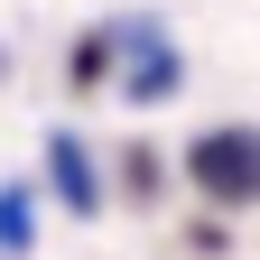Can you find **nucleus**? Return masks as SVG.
I'll return each mask as SVG.
<instances>
[{"label":"nucleus","instance_id":"1","mask_svg":"<svg viewBox=\"0 0 260 260\" xmlns=\"http://www.w3.org/2000/svg\"><path fill=\"white\" fill-rule=\"evenodd\" d=\"M186 177L214 195V205H260V130L251 121H223L186 149Z\"/></svg>","mask_w":260,"mask_h":260},{"label":"nucleus","instance_id":"2","mask_svg":"<svg viewBox=\"0 0 260 260\" xmlns=\"http://www.w3.org/2000/svg\"><path fill=\"white\" fill-rule=\"evenodd\" d=\"M112 38H121V56H130L121 93H130V103H168V93H177V75H186V65H177V47H168V28H158V19H121Z\"/></svg>","mask_w":260,"mask_h":260},{"label":"nucleus","instance_id":"3","mask_svg":"<svg viewBox=\"0 0 260 260\" xmlns=\"http://www.w3.org/2000/svg\"><path fill=\"white\" fill-rule=\"evenodd\" d=\"M112 56H121V38H112V28H93V38H75V56H65V75H75V93H93V84H103V75H112Z\"/></svg>","mask_w":260,"mask_h":260},{"label":"nucleus","instance_id":"4","mask_svg":"<svg viewBox=\"0 0 260 260\" xmlns=\"http://www.w3.org/2000/svg\"><path fill=\"white\" fill-rule=\"evenodd\" d=\"M47 158H56V186L75 195V205H93V168H84V149H75V140H56Z\"/></svg>","mask_w":260,"mask_h":260}]
</instances>
